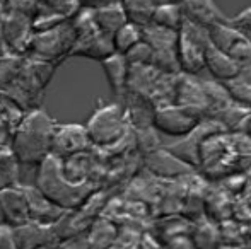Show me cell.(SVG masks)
Returning a JSON list of instances; mask_svg holds the SVG:
<instances>
[{
	"mask_svg": "<svg viewBox=\"0 0 251 249\" xmlns=\"http://www.w3.org/2000/svg\"><path fill=\"white\" fill-rule=\"evenodd\" d=\"M55 125L56 121L41 106L23 114L9 143L21 166L38 167L50 156Z\"/></svg>",
	"mask_w": 251,
	"mask_h": 249,
	"instance_id": "obj_1",
	"label": "cell"
},
{
	"mask_svg": "<svg viewBox=\"0 0 251 249\" xmlns=\"http://www.w3.org/2000/svg\"><path fill=\"white\" fill-rule=\"evenodd\" d=\"M33 186L65 212L79 210L94 193L91 183L75 184L67 180L62 173V164L53 156H48L38 166Z\"/></svg>",
	"mask_w": 251,
	"mask_h": 249,
	"instance_id": "obj_2",
	"label": "cell"
},
{
	"mask_svg": "<svg viewBox=\"0 0 251 249\" xmlns=\"http://www.w3.org/2000/svg\"><path fill=\"white\" fill-rule=\"evenodd\" d=\"M126 111L118 103H106L98 106L86 125L87 135L98 149H111L125 136L126 132Z\"/></svg>",
	"mask_w": 251,
	"mask_h": 249,
	"instance_id": "obj_3",
	"label": "cell"
},
{
	"mask_svg": "<svg viewBox=\"0 0 251 249\" xmlns=\"http://www.w3.org/2000/svg\"><path fill=\"white\" fill-rule=\"evenodd\" d=\"M210 46L208 29L190 21H183L178 31V43H176V55H178L179 70L185 75L200 73L205 68V50Z\"/></svg>",
	"mask_w": 251,
	"mask_h": 249,
	"instance_id": "obj_4",
	"label": "cell"
},
{
	"mask_svg": "<svg viewBox=\"0 0 251 249\" xmlns=\"http://www.w3.org/2000/svg\"><path fill=\"white\" fill-rule=\"evenodd\" d=\"M77 41V33L72 23H62L58 26L47 29L29 40L27 50L38 57V60L53 62L56 57L70 55Z\"/></svg>",
	"mask_w": 251,
	"mask_h": 249,
	"instance_id": "obj_5",
	"label": "cell"
},
{
	"mask_svg": "<svg viewBox=\"0 0 251 249\" xmlns=\"http://www.w3.org/2000/svg\"><path fill=\"white\" fill-rule=\"evenodd\" d=\"M201 120L203 118L200 114L193 113V111L186 110V108H181L178 104H169V106L154 110L152 126L159 133L175 136V138H181V136H186L188 133H192Z\"/></svg>",
	"mask_w": 251,
	"mask_h": 249,
	"instance_id": "obj_6",
	"label": "cell"
},
{
	"mask_svg": "<svg viewBox=\"0 0 251 249\" xmlns=\"http://www.w3.org/2000/svg\"><path fill=\"white\" fill-rule=\"evenodd\" d=\"M208 36H210L212 46L221 50L222 53L229 55L241 67L251 65V40L245 33L226 23L210 27Z\"/></svg>",
	"mask_w": 251,
	"mask_h": 249,
	"instance_id": "obj_7",
	"label": "cell"
},
{
	"mask_svg": "<svg viewBox=\"0 0 251 249\" xmlns=\"http://www.w3.org/2000/svg\"><path fill=\"white\" fill-rule=\"evenodd\" d=\"M91 149H93V143H91L87 130L84 125H55L50 156L63 160L72 156H77V154L87 152Z\"/></svg>",
	"mask_w": 251,
	"mask_h": 249,
	"instance_id": "obj_8",
	"label": "cell"
},
{
	"mask_svg": "<svg viewBox=\"0 0 251 249\" xmlns=\"http://www.w3.org/2000/svg\"><path fill=\"white\" fill-rule=\"evenodd\" d=\"M0 217H2V226H7L10 229L29 222L27 198L23 186L7 188L0 191Z\"/></svg>",
	"mask_w": 251,
	"mask_h": 249,
	"instance_id": "obj_9",
	"label": "cell"
},
{
	"mask_svg": "<svg viewBox=\"0 0 251 249\" xmlns=\"http://www.w3.org/2000/svg\"><path fill=\"white\" fill-rule=\"evenodd\" d=\"M175 104L200 114L201 118L210 116L208 101L203 92V87H201V80L195 79L193 75H185V73L178 75Z\"/></svg>",
	"mask_w": 251,
	"mask_h": 249,
	"instance_id": "obj_10",
	"label": "cell"
},
{
	"mask_svg": "<svg viewBox=\"0 0 251 249\" xmlns=\"http://www.w3.org/2000/svg\"><path fill=\"white\" fill-rule=\"evenodd\" d=\"M179 5H181L183 17L186 21L205 29H210L217 24L229 23V17L217 5L215 0H183Z\"/></svg>",
	"mask_w": 251,
	"mask_h": 249,
	"instance_id": "obj_11",
	"label": "cell"
},
{
	"mask_svg": "<svg viewBox=\"0 0 251 249\" xmlns=\"http://www.w3.org/2000/svg\"><path fill=\"white\" fill-rule=\"evenodd\" d=\"M23 188L27 198L29 222L53 227V226H56V224L60 222V219L67 213L65 210H62L53 202H50L36 186H23Z\"/></svg>",
	"mask_w": 251,
	"mask_h": 249,
	"instance_id": "obj_12",
	"label": "cell"
},
{
	"mask_svg": "<svg viewBox=\"0 0 251 249\" xmlns=\"http://www.w3.org/2000/svg\"><path fill=\"white\" fill-rule=\"evenodd\" d=\"M12 237L16 249H43L58 246V237H56L55 229L34 222L12 227Z\"/></svg>",
	"mask_w": 251,
	"mask_h": 249,
	"instance_id": "obj_13",
	"label": "cell"
},
{
	"mask_svg": "<svg viewBox=\"0 0 251 249\" xmlns=\"http://www.w3.org/2000/svg\"><path fill=\"white\" fill-rule=\"evenodd\" d=\"M113 53H115V50H113L111 38L100 33L98 29H93L89 33H84L80 36H77L75 45H74L72 51H70V55L93 58V60H100V62L106 60Z\"/></svg>",
	"mask_w": 251,
	"mask_h": 249,
	"instance_id": "obj_14",
	"label": "cell"
},
{
	"mask_svg": "<svg viewBox=\"0 0 251 249\" xmlns=\"http://www.w3.org/2000/svg\"><path fill=\"white\" fill-rule=\"evenodd\" d=\"M144 160H146L147 171L154 174V176L175 178V176L186 174L190 171V166H186L185 162L176 159V157L173 156V154H169L166 149L152 150V152L146 154Z\"/></svg>",
	"mask_w": 251,
	"mask_h": 249,
	"instance_id": "obj_15",
	"label": "cell"
},
{
	"mask_svg": "<svg viewBox=\"0 0 251 249\" xmlns=\"http://www.w3.org/2000/svg\"><path fill=\"white\" fill-rule=\"evenodd\" d=\"M205 68L214 77V80L226 82V80L238 75L239 70H241V65L232 60L229 55L222 53L221 50H217V48H214L210 45L205 50Z\"/></svg>",
	"mask_w": 251,
	"mask_h": 249,
	"instance_id": "obj_16",
	"label": "cell"
},
{
	"mask_svg": "<svg viewBox=\"0 0 251 249\" xmlns=\"http://www.w3.org/2000/svg\"><path fill=\"white\" fill-rule=\"evenodd\" d=\"M104 75L108 79V84L111 87V91L116 96H122L126 92V80H128V70L130 65L126 62V58L123 55L113 53L111 57H108L106 60L101 62Z\"/></svg>",
	"mask_w": 251,
	"mask_h": 249,
	"instance_id": "obj_17",
	"label": "cell"
},
{
	"mask_svg": "<svg viewBox=\"0 0 251 249\" xmlns=\"http://www.w3.org/2000/svg\"><path fill=\"white\" fill-rule=\"evenodd\" d=\"M93 21H94V24H96L98 31L109 38H111L123 24L128 23L122 3H115V5H108V7H102V9L93 10Z\"/></svg>",
	"mask_w": 251,
	"mask_h": 249,
	"instance_id": "obj_18",
	"label": "cell"
},
{
	"mask_svg": "<svg viewBox=\"0 0 251 249\" xmlns=\"http://www.w3.org/2000/svg\"><path fill=\"white\" fill-rule=\"evenodd\" d=\"M232 103L251 110V65L241 67L239 73L222 82Z\"/></svg>",
	"mask_w": 251,
	"mask_h": 249,
	"instance_id": "obj_19",
	"label": "cell"
},
{
	"mask_svg": "<svg viewBox=\"0 0 251 249\" xmlns=\"http://www.w3.org/2000/svg\"><path fill=\"white\" fill-rule=\"evenodd\" d=\"M23 111L17 106H14L9 99L0 94V149L9 147L12 133L16 126L19 125L21 118H23Z\"/></svg>",
	"mask_w": 251,
	"mask_h": 249,
	"instance_id": "obj_20",
	"label": "cell"
},
{
	"mask_svg": "<svg viewBox=\"0 0 251 249\" xmlns=\"http://www.w3.org/2000/svg\"><path fill=\"white\" fill-rule=\"evenodd\" d=\"M118 230L113 226L111 220L104 219H96L93 222V226L89 227V230L86 232L87 237V248L89 249H108L115 243Z\"/></svg>",
	"mask_w": 251,
	"mask_h": 249,
	"instance_id": "obj_21",
	"label": "cell"
},
{
	"mask_svg": "<svg viewBox=\"0 0 251 249\" xmlns=\"http://www.w3.org/2000/svg\"><path fill=\"white\" fill-rule=\"evenodd\" d=\"M142 40L152 48V51H171L176 50L178 33L154 26V24H147L146 27H142Z\"/></svg>",
	"mask_w": 251,
	"mask_h": 249,
	"instance_id": "obj_22",
	"label": "cell"
},
{
	"mask_svg": "<svg viewBox=\"0 0 251 249\" xmlns=\"http://www.w3.org/2000/svg\"><path fill=\"white\" fill-rule=\"evenodd\" d=\"M183 21H185V17H183L179 3H157L154 14H152L151 24L178 33Z\"/></svg>",
	"mask_w": 251,
	"mask_h": 249,
	"instance_id": "obj_23",
	"label": "cell"
},
{
	"mask_svg": "<svg viewBox=\"0 0 251 249\" xmlns=\"http://www.w3.org/2000/svg\"><path fill=\"white\" fill-rule=\"evenodd\" d=\"M251 116V110L250 108H245V106H239L236 103H231L229 106H226L224 110L217 111L214 113L210 118H214L217 123L222 125V128L226 132H239L241 130L243 123H248Z\"/></svg>",
	"mask_w": 251,
	"mask_h": 249,
	"instance_id": "obj_24",
	"label": "cell"
},
{
	"mask_svg": "<svg viewBox=\"0 0 251 249\" xmlns=\"http://www.w3.org/2000/svg\"><path fill=\"white\" fill-rule=\"evenodd\" d=\"M120 3L125 10L128 23L139 27H146L147 24H151L152 14L157 5L154 0H122Z\"/></svg>",
	"mask_w": 251,
	"mask_h": 249,
	"instance_id": "obj_25",
	"label": "cell"
},
{
	"mask_svg": "<svg viewBox=\"0 0 251 249\" xmlns=\"http://www.w3.org/2000/svg\"><path fill=\"white\" fill-rule=\"evenodd\" d=\"M21 164L9 147L0 149V191L7 188L19 186Z\"/></svg>",
	"mask_w": 251,
	"mask_h": 249,
	"instance_id": "obj_26",
	"label": "cell"
},
{
	"mask_svg": "<svg viewBox=\"0 0 251 249\" xmlns=\"http://www.w3.org/2000/svg\"><path fill=\"white\" fill-rule=\"evenodd\" d=\"M142 41V27L126 23L111 36L113 50L118 55H126L137 43Z\"/></svg>",
	"mask_w": 251,
	"mask_h": 249,
	"instance_id": "obj_27",
	"label": "cell"
},
{
	"mask_svg": "<svg viewBox=\"0 0 251 249\" xmlns=\"http://www.w3.org/2000/svg\"><path fill=\"white\" fill-rule=\"evenodd\" d=\"M201 87H203V92L207 96L210 116L232 103L222 82H217V80H201Z\"/></svg>",
	"mask_w": 251,
	"mask_h": 249,
	"instance_id": "obj_28",
	"label": "cell"
},
{
	"mask_svg": "<svg viewBox=\"0 0 251 249\" xmlns=\"http://www.w3.org/2000/svg\"><path fill=\"white\" fill-rule=\"evenodd\" d=\"M128 62V65H152V57H154V51L146 41H140L137 43L132 50L126 55H123Z\"/></svg>",
	"mask_w": 251,
	"mask_h": 249,
	"instance_id": "obj_29",
	"label": "cell"
},
{
	"mask_svg": "<svg viewBox=\"0 0 251 249\" xmlns=\"http://www.w3.org/2000/svg\"><path fill=\"white\" fill-rule=\"evenodd\" d=\"M229 24L239 29L241 33H245L246 36L251 34V5L238 12L234 17H229Z\"/></svg>",
	"mask_w": 251,
	"mask_h": 249,
	"instance_id": "obj_30",
	"label": "cell"
},
{
	"mask_svg": "<svg viewBox=\"0 0 251 249\" xmlns=\"http://www.w3.org/2000/svg\"><path fill=\"white\" fill-rule=\"evenodd\" d=\"M122 0H77V5L84 7L86 10H96V9H102V7L108 5H115V3H120Z\"/></svg>",
	"mask_w": 251,
	"mask_h": 249,
	"instance_id": "obj_31",
	"label": "cell"
},
{
	"mask_svg": "<svg viewBox=\"0 0 251 249\" xmlns=\"http://www.w3.org/2000/svg\"><path fill=\"white\" fill-rule=\"evenodd\" d=\"M0 249H16L12 229L7 226H0Z\"/></svg>",
	"mask_w": 251,
	"mask_h": 249,
	"instance_id": "obj_32",
	"label": "cell"
},
{
	"mask_svg": "<svg viewBox=\"0 0 251 249\" xmlns=\"http://www.w3.org/2000/svg\"><path fill=\"white\" fill-rule=\"evenodd\" d=\"M155 3H181L183 0H154Z\"/></svg>",
	"mask_w": 251,
	"mask_h": 249,
	"instance_id": "obj_33",
	"label": "cell"
},
{
	"mask_svg": "<svg viewBox=\"0 0 251 249\" xmlns=\"http://www.w3.org/2000/svg\"><path fill=\"white\" fill-rule=\"evenodd\" d=\"M0 226H2V217H0Z\"/></svg>",
	"mask_w": 251,
	"mask_h": 249,
	"instance_id": "obj_34",
	"label": "cell"
}]
</instances>
